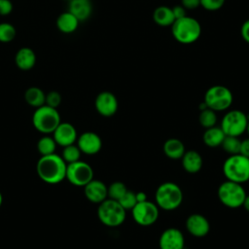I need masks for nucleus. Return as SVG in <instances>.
<instances>
[{
	"label": "nucleus",
	"mask_w": 249,
	"mask_h": 249,
	"mask_svg": "<svg viewBox=\"0 0 249 249\" xmlns=\"http://www.w3.org/2000/svg\"><path fill=\"white\" fill-rule=\"evenodd\" d=\"M67 163L61 156L53 153L41 156L36 163V172L39 178L47 184H58L66 177Z\"/></svg>",
	"instance_id": "nucleus-1"
},
{
	"label": "nucleus",
	"mask_w": 249,
	"mask_h": 249,
	"mask_svg": "<svg viewBox=\"0 0 249 249\" xmlns=\"http://www.w3.org/2000/svg\"><path fill=\"white\" fill-rule=\"evenodd\" d=\"M171 33L177 42L184 45L193 44L201 35V25L197 19L185 16L175 19L171 25Z\"/></svg>",
	"instance_id": "nucleus-2"
},
{
	"label": "nucleus",
	"mask_w": 249,
	"mask_h": 249,
	"mask_svg": "<svg viewBox=\"0 0 249 249\" xmlns=\"http://www.w3.org/2000/svg\"><path fill=\"white\" fill-rule=\"evenodd\" d=\"M156 204L165 211L177 209L183 202V191L174 182H163L156 190Z\"/></svg>",
	"instance_id": "nucleus-3"
},
{
	"label": "nucleus",
	"mask_w": 249,
	"mask_h": 249,
	"mask_svg": "<svg viewBox=\"0 0 249 249\" xmlns=\"http://www.w3.org/2000/svg\"><path fill=\"white\" fill-rule=\"evenodd\" d=\"M222 169L227 180L245 183L249 180V158L241 154L230 155L225 160Z\"/></svg>",
	"instance_id": "nucleus-4"
},
{
	"label": "nucleus",
	"mask_w": 249,
	"mask_h": 249,
	"mask_svg": "<svg viewBox=\"0 0 249 249\" xmlns=\"http://www.w3.org/2000/svg\"><path fill=\"white\" fill-rule=\"evenodd\" d=\"M125 213L126 210L118 200L109 197L99 203L97 207V217L99 221L109 228H116L123 225L126 216Z\"/></svg>",
	"instance_id": "nucleus-5"
},
{
	"label": "nucleus",
	"mask_w": 249,
	"mask_h": 249,
	"mask_svg": "<svg viewBox=\"0 0 249 249\" xmlns=\"http://www.w3.org/2000/svg\"><path fill=\"white\" fill-rule=\"evenodd\" d=\"M60 122V115L57 109L46 104L36 108L32 115L33 126L43 134H52Z\"/></svg>",
	"instance_id": "nucleus-6"
},
{
	"label": "nucleus",
	"mask_w": 249,
	"mask_h": 249,
	"mask_svg": "<svg viewBox=\"0 0 249 249\" xmlns=\"http://www.w3.org/2000/svg\"><path fill=\"white\" fill-rule=\"evenodd\" d=\"M218 198L228 208L235 209L242 206L247 196L242 184L232 181H225L218 188Z\"/></svg>",
	"instance_id": "nucleus-7"
},
{
	"label": "nucleus",
	"mask_w": 249,
	"mask_h": 249,
	"mask_svg": "<svg viewBox=\"0 0 249 249\" xmlns=\"http://www.w3.org/2000/svg\"><path fill=\"white\" fill-rule=\"evenodd\" d=\"M233 96L230 89L222 85H215L210 87L204 94L203 102L207 108L215 112L228 110L232 104Z\"/></svg>",
	"instance_id": "nucleus-8"
},
{
	"label": "nucleus",
	"mask_w": 249,
	"mask_h": 249,
	"mask_svg": "<svg viewBox=\"0 0 249 249\" xmlns=\"http://www.w3.org/2000/svg\"><path fill=\"white\" fill-rule=\"evenodd\" d=\"M248 117L241 110L227 112L221 122V128L228 136L238 137L246 131Z\"/></svg>",
	"instance_id": "nucleus-9"
},
{
	"label": "nucleus",
	"mask_w": 249,
	"mask_h": 249,
	"mask_svg": "<svg viewBox=\"0 0 249 249\" xmlns=\"http://www.w3.org/2000/svg\"><path fill=\"white\" fill-rule=\"evenodd\" d=\"M159 207L156 203L149 201L137 202L135 206L130 210L133 221L142 227H149L154 225L160 216Z\"/></svg>",
	"instance_id": "nucleus-10"
},
{
	"label": "nucleus",
	"mask_w": 249,
	"mask_h": 249,
	"mask_svg": "<svg viewBox=\"0 0 249 249\" xmlns=\"http://www.w3.org/2000/svg\"><path fill=\"white\" fill-rule=\"evenodd\" d=\"M65 179L76 187H85L93 179V169L88 162L81 160L68 163Z\"/></svg>",
	"instance_id": "nucleus-11"
},
{
	"label": "nucleus",
	"mask_w": 249,
	"mask_h": 249,
	"mask_svg": "<svg viewBox=\"0 0 249 249\" xmlns=\"http://www.w3.org/2000/svg\"><path fill=\"white\" fill-rule=\"evenodd\" d=\"M94 107L99 115L108 118L114 116L117 113L119 102L113 92L104 90L96 95L94 100Z\"/></svg>",
	"instance_id": "nucleus-12"
},
{
	"label": "nucleus",
	"mask_w": 249,
	"mask_h": 249,
	"mask_svg": "<svg viewBox=\"0 0 249 249\" xmlns=\"http://www.w3.org/2000/svg\"><path fill=\"white\" fill-rule=\"evenodd\" d=\"M82 154L92 156L97 154L102 148V140L100 136L92 131H86L80 134L76 141Z\"/></svg>",
	"instance_id": "nucleus-13"
},
{
	"label": "nucleus",
	"mask_w": 249,
	"mask_h": 249,
	"mask_svg": "<svg viewBox=\"0 0 249 249\" xmlns=\"http://www.w3.org/2000/svg\"><path fill=\"white\" fill-rule=\"evenodd\" d=\"M160 249H184L185 237L177 228L165 229L159 239Z\"/></svg>",
	"instance_id": "nucleus-14"
},
{
	"label": "nucleus",
	"mask_w": 249,
	"mask_h": 249,
	"mask_svg": "<svg viewBox=\"0 0 249 249\" xmlns=\"http://www.w3.org/2000/svg\"><path fill=\"white\" fill-rule=\"evenodd\" d=\"M52 134L56 144L61 147L75 144L78 138V133L75 126L67 122H60Z\"/></svg>",
	"instance_id": "nucleus-15"
},
{
	"label": "nucleus",
	"mask_w": 249,
	"mask_h": 249,
	"mask_svg": "<svg viewBox=\"0 0 249 249\" xmlns=\"http://www.w3.org/2000/svg\"><path fill=\"white\" fill-rule=\"evenodd\" d=\"M186 229L190 234L195 237H203L210 231V224L206 217L201 214H191L186 220Z\"/></svg>",
	"instance_id": "nucleus-16"
},
{
	"label": "nucleus",
	"mask_w": 249,
	"mask_h": 249,
	"mask_svg": "<svg viewBox=\"0 0 249 249\" xmlns=\"http://www.w3.org/2000/svg\"><path fill=\"white\" fill-rule=\"evenodd\" d=\"M84 194L89 201L99 204L108 198V187L104 182L92 179L84 187Z\"/></svg>",
	"instance_id": "nucleus-17"
},
{
	"label": "nucleus",
	"mask_w": 249,
	"mask_h": 249,
	"mask_svg": "<svg viewBox=\"0 0 249 249\" xmlns=\"http://www.w3.org/2000/svg\"><path fill=\"white\" fill-rule=\"evenodd\" d=\"M36 54L34 51L29 47L20 48L15 55V63L17 67L21 71H29L36 64Z\"/></svg>",
	"instance_id": "nucleus-18"
},
{
	"label": "nucleus",
	"mask_w": 249,
	"mask_h": 249,
	"mask_svg": "<svg viewBox=\"0 0 249 249\" xmlns=\"http://www.w3.org/2000/svg\"><path fill=\"white\" fill-rule=\"evenodd\" d=\"M68 11L73 14L79 21H84L91 16L92 3L90 0H71L69 1Z\"/></svg>",
	"instance_id": "nucleus-19"
},
{
	"label": "nucleus",
	"mask_w": 249,
	"mask_h": 249,
	"mask_svg": "<svg viewBox=\"0 0 249 249\" xmlns=\"http://www.w3.org/2000/svg\"><path fill=\"white\" fill-rule=\"evenodd\" d=\"M181 162L184 170L188 173H196L202 167V157L196 150L186 151L181 158Z\"/></svg>",
	"instance_id": "nucleus-20"
},
{
	"label": "nucleus",
	"mask_w": 249,
	"mask_h": 249,
	"mask_svg": "<svg viewBox=\"0 0 249 249\" xmlns=\"http://www.w3.org/2000/svg\"><path fill=\"white\" fill-rule=\"evenodd\" d=\"M79 19L69 11L61 13L56 18V27L63 34L74 33L79 27Z\"/></svg>",
	"instance_id": "nucleus-21"
},
{
	"label": "nucleus",
	"mask_w": 249,
	"mask_h": 249,
	"mask_svg": "<svg viewBox=\"0 0 249 249\" xmlns=\"http://www.w3.org/2000/svg\"><path fill=\"white\" fill-rule=\"evenodd\" d=\"M162 151L164 155L171 160H181L186 149L184 143L180 139L169 138L163 143Z\"/></svg>",
	"instance_id": "nucleus-22"
},
{
	"label": "nucleus",
	"mask_w": 249,
	"mask_h": 249,
	"mask_svg": "<svg viewBox=\"0 0 249 249\" xmlns=\"http://www.w3.org/2000/svg\"><path fill=\"white\" fill-rule=\"evenodd\" d=\"M226 134L222 130L220 126H212L209 128H205L203 135H202V141L205 146L210 148H217L222 145V142L225 138Z\"/></svg>",
	"instance_id": "nucleus-23"
},
{
	"label": "nucleus",
	"mask_w": 249,
	"mask_h": 249,
	"mask_svg": "<svg viewBox=\"0 0 249 249\" xmlns=\"http://www.w3.org/2000/svg\"><path fill=\"white\" fill-rule=\"evenodd\" d=\"M154 21L162 27L171 26L175 21V17L172 12V8L167 6H159L153 12Z\"/></svg>",
	"instance_id": "nucleus-24"
},
{
	"label": "nucleus",
	"mask_w": 249,
	"mask_h": 249,
	"mask_svg": "<svg viewBox=\"0 0 249 249\" xmlns=\"http://www.w3.org/2000/svg\"><path fill=\"white\" fill-rule=\"evenodd\" d=\"M46 99V93L44 90L38 87H30L28 88L24 92V100L25 102L33 107L38 108L45 104Z\"/></svg>",
	"instance_id": "nucleus-25"
},
{
	"label": "nucleus",
	"mask_w": 249,
	"mask_h": 249,
	"mask_svg": "<svg viewBox=\"0 0 249 249\" xmlns=\"http://www.w3.org/2000/svg\"><path fill=\"white\" fill-rule=\"evenodd\" d=\"M56 146L57 144L53 137L50 136L49 134H45L37 142V150L41 156H47L55 153Z\"/></svg>",
	"instance_id": "nucleus-26"
},
{
	"label": "nucleus",
	"mask_w": 249,
	"mask_h": 249,
	"mask_svg": "<svg viewBox=\"0 0 249 249\" xmlns=\"http://www.w3.org/2000/svg\"><path fill=\"white\" fill-rule=\"evenodd\" d=\"M198 122L200 125L203 126L204 128H209L214 126L217 123L216 112L210 108H205L203 110H200V113L198 115Z\"/></svg>",
	"instance_id": "nucleus-27"
},
{
	"label": "nucleus",
	"mask_w": 249,
	"mask_h": 249,
	"mask_svg": "<svg viewBox=\"0 0 249 249\" xmlns=\"http://www.w3.org/2000/svg\"><path fill=\"white\" fill-rule=\"evenodd\" d=\"M240 142H241V140L238 137L226 135L221 146L227 154L235 155V154H239Z\"/></svg>",
	"instance_id": "nucleus-28"
},
{
	"label": "nucleus",
	"mask_w": 249,
	"mask_h": 249,
	"mask_svg": "<svg viewBox=\"0 0 249 249\" xmlns=\"http://www.w3.org/2000/svg\"><path fill=\"white\" fill-rule=\"evenodd\" d=\"M81 155H82V152L80 151L77 144H71L63 147L61 158L68 164V163H72L77 160H80Z\"/></svg>",
	"instance_id": "nucleus-29"
},
{
	"label": "nucleus",
	"mask_w": 249,
	"mask_h": 249,
	"mask_svg": "<svg viewBox=\"0 0 249 249\" xmlns=\"http://www.w3.org/2000/svg\"><path fill=\"white\" fill-rule=\"evenodd\" d=\"M17 36L16 27L10 22L0 23V43H10Z\"/></svg>",
	"instance_id": "nucleus-30"
},
{
	"label": "nucleus",
	"mask_w": 249,
	"mask_h": 249,
	"mask_svg": "<svg viewBox=\"0 0 249 249\" xmlns=\"http://www.w3.org/2000/svg\"><path fill=\"white\" fill-rule=\"evenodd\" d=\"M127 188L124 183L121 181H115L108 186V197L119 200L125 194Z\"/></svg>",
	"instance_id": "nucleus-31"
},
{
	"label": "nucleus",
	"mask_w": 249,
	"mask_h": 249,
	"mask_svg": "<svg viewBox=\"0 0 249 249\" xmlns=\"http://www.w3.org/2000/svg\"><path fill=\"white\" fill-rule=\"evenodd\" d=\"M120 202V204L127 211V210H131L135 204L137 203V199H136V195L134 192L127 190L125 192V194L118 200Z\"/></svg>",
	"instance_id": "nucleus-32"
},
{
	"label": "nucleus",
	"mask_w": 249,
	"mask_h": 249,
	"mask_svg": "<svg viewBox=\"0 0 249 249\" xmlns=\"http://www.w3.org/2000/svg\"><path fill=\"white\" fill-rule=\"evenodd\" d=\"M61 101H62V97L58 91L51 90L48 93H46V99H45L46 105L57 109V107L60 105Z\"/></svg>",
	"instance_id": "nucleus-33"
},
{
	"label": "nucleus",
	"mask_w": 249,
	"mask_h": 249,
	"mask_svg": "<svg viewBox=\"0 0 249 249\" xmlns=\"http://www.w3.org/2000/svg\"><path fill=\"white\" fill-rule=\"evenodd\" d=\"M225 1L226 0H200V6L206 11L214 12L220 10L224 6Z\"/></svg>",
	"instance_id": "nucleus-34"
},
{
	"label": "nucleus",
	"mask_w": 249,
	"mask_h": 249,
	"mask_svg": "<svg viewBox=\"0 0 249 249\" xmlns=\"http://www.w3.org/2000/svg\"><path fill=\"white\" fill-rule=\"evenodd\" d=\"M14 5L11 0H0V16H8L13 12Z\"/></svg>",
	"instance_id": "nucleus-35"
},
{
	"label": "nucleus",
	"mask_w": 249,
	"mask_h": 249,
	"mask_svg": "<svg viewBox=\"0 0 249 249\" xmlns=\"http://www.w3.org/2000/svg\"><path fill=\"white\" fill-rule=\"evenodd\" d=\"M181 5L186 10H195L200 6V0H181Z\"/></svg>",
	"instance_id": "nucleus-36"
},
{
	"label": "nucleus",
	"mask_w": 249,
	"mask_h": 249,
	"mask_svg": "<svg viewBox=\"0 0 249 249\" xmlns=\"http://www.w3.org/2000/svg\"><path fill=\"white\" fill-rule=\"evenodd\" d=\"M172 12L175 17V19H178L187 16V10L182 5H176L172 7Z\"/></svg>",
	"instance_id": "nucleus-37"
},
{
	"label": "nucleus",
	"mask_w": 249,
	"mask_h": 249,
	"mask_svg": "<svg viewBox=\"0 0 249 249\" xmlns=\"http://www.w3.org/2000/svg\"><path fill=\"white\" fill-rule=\"evenodd\" d=\"M240 34L242 39L249 44V19H246L240 28Z\"/></svg>",
	"instance_id": "nucleus-38"
},
{
	"label": "nucleus",
	"mask_w": 249,
	"mask_h": 249,
	"mask_svg": "<svg viewBox=\"0 0 249 249\" xmlns=\"http://www.w3.org/2000/svg\"><path fill=\"white\" fill-rule=\"evenodd\" d=\"M239 154L249 158V138H246L240 142Z\"/></svg>",
	"instance_id": "nucleus-39"
},
{
	"label": "nucleus",
	"mask_w": 249,
	"mask_h": 249,
	"mask_svg": "<svg viewBox=\"0 0 249 249\" xmlns=\"http://www.w3.org/2000/svg\"><path fill=\"white\" fill-rule=\"evenodd\" d=\"M135 195H136L137 202H141V201L147 200V195L144 192H137V193H135Z\"/></svg>",
	"instance_id": "nucleus-40"
},
{
	"label": "nucleus",
	"mask_w": 249,
	"mask_h": 249,
	"mask_svg": "<svg viewBox=\"0 0 249 249\" xmlns=\"http://www.w3.org/2000/svg\"><path fill=\"white\" fill-rule=\"evenodd\" d=\"M242 206L245 208V210H246L247 212H249V195H247V196H246V197H245V199H244V202H243Z\"/></svg>",
	"instance_id": "nucleus-41"
},
{
	"label": "nucleus",
	"mask_w": 249,
	"mask_h": 249,
	"mask_svg": "<svg viewBox=\"0 0 249 249\" xmlns=\"http://www.w3.org/2000/svg\"><path fill=\"white\" fill-rule=\"evenodd\" d=\"M2 202H3V196H2V193L0 192V207L2 205Z\"/></svg>",
	"instance_id": "nucleus-42"
},
{
	"label": "nucleus",
	"mask_w": 249,
	"mask_h": 249,
	"mask_svg": "<svg viewBox=\"0 0 249 249\" xmlns=\"http://www.w3.org/2000/svg\"><path fill=\"white\" fill-rule=\"evenodd\" d=\"M246 132L248 133L249 135V119H248V122H247V126H246Z\"/></svg>",
	"instance_id": "nucleus-43"
},
{
	"label": "nucleus",
	"mask_w": 249,
	"mask_h": 249,
	"mask_svg": "<svg viewBox=\"0 0 249 249\" xmlns=\"http://www.w3.org/2000/svg\"><path fill=\"white\" fill-rule=\"evenodd\" d=\"M64 1H68V2H69V1H71V0H64Z\"/></svg>",
	"instance_id": "nucleus-44"
}]
</instances>
